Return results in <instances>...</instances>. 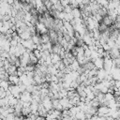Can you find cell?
Here are the masks:
<instances>
[{
  "mask_svg": "<svg viewBox=\"0 0 120 120\" xmlns=\"http://www.w3.org/2000/svg\"><path fill=\"white\" fill-rule=\"evenodd\" d=\"M111 109L108 106H104V105H100L98 108L97 111V115L99 117H103V116H109V112H110Z\"/></svg>",
  "mask_w": 120,
  "mask_h": 120,
  "instance_id": "1",
  "label": "cell"
},
{
  "mask_svg": "<svg viewBox=\"0 0 120 120\" xmlns=\"http://www.w3.org/2000/svg\"><path fill=\"white\" fill-rule=\"evenodd\" d=\"M20 99L22 101V102H31L33 98L31 96V93L27 92V91H24L22 93H21V97H20Z\"/></svg>",
  "mask_w": 120,
  "mask_h": 120,
  "instance_id": "2",
  "label": "cell"
},
{
  "mask_svg": "<svg viewBox=\"0 0 120 120\" xmlns=\"http://www.w3.org/2000/svg\"><path fill=\"white\" fill-rule=\"evenodd\" d=\"M109 53H110V56H111L112 59H115V58H117V57L120 56V51H119V49L116 46L113 47V48H112L109 51Z\"/></svg>",
  "mask_w": 120,
  "mask_h": 120,
  "instance_id": "3",
  "label": "cell"
},
{
  "mask_svg": "<svg viewBox=\"0 0 120 120\" xmlns=\"http://www.w3.org/2000/svg\"><path fill=\"white\" fill-rule=\"evenodd\" d=\"M94 65H95V68L97 69H100V68H103V64H104V59L102 57H98L97 59H95L93 61Z\"/></svg>",
  "mask_w": 120,
  "mask_h": 120,
  "instance_id": "4",
  "label": "cell"
},
{
  "mask_svg": "<svg viewBox=\"0 0 120 120\" xmlns=\"http://www.w3.org/2000/svg\"><path fill=\"white\" fill-rule=\"evenodd\" d=\"M75 117H76L78 120H82V119H85V112H84L83 111H79V112L76 113Z\"/></svg>",
  "mask_w": 120,
  "mask_h": 120,
  "instance_id": "5",
  "label": "cell"
},
{
  "mask_svg": "<svg viewBox=\"0 0 120 120\" xmlns=\"http://www.w3.org/2000/svg\"><path fill=\"white\" fill-rule=\"evenodd\" d=\"M112 98H114V95H113L112 93L107 92V93L105 94V99H106L107 101H109V100H111V99H112Z\"/></svg>",
  "mask_w": 120,
  "mask_h": 120,
  "instance_id": "6",
  "label": "cell"
},
{
  "mask_svg": "<svg viewBox=\"0 0 120 120\" xmlns=\"http://www.w3.org/2000/svg\"><path fill=\"white\" fill-rule=\"evenodd\" d=\"M61 120H73V117L72 116H67V117H63Z\"/></svg>",
  "mask_w": 120,
  "mask_h": 120,
  "instance_id": "7",
  "label": "cell"
},
{
  "mask_svg": "<svg viewBox=\"0 0 120 120\" xmlns=\"http://www.w3.org/2000/svg\"><path fill=\"white\" fill-rule=\"evenodd\" d=\"M0 120H3V119H1V118H0Z\"/></svg>",
  "mask_w": 120,
  "mask_h": 120,
  "instance_id": "8",
  "label": "cell"
}]
</instances>
